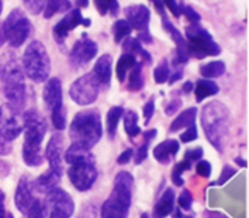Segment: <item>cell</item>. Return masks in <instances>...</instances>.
<instances>
[{
  "mask_svg": "<svg viewBox=\"0 0 249 218\" xmlns=\"http://www.w3.org/2000/svg\"><path fill=\"white\" fill-rule=\"evenodd\" d=\"M192 167L191 162H188V160H181L179 163H177L174 169H173V172H171V180L173 182L176 184L177 187H182L183 185V178H182V173L185 170H189Z\"/></svg>",
  "mask_w": 249,
  "mask_h": 218,
  "instance_id": "cell-33",
  "label": "cell"
},
{
  "mask_svg": "<svg viewBox=\"0 0 249 218\" xmlns=\"http://www.w3.org/2000/svg\"><path fill=\"white\" fill-rule=\"evenodd\" d=\"M235 175V169H233L231 166H229V165H226V166L223 167V170H222V173H220V177L219 180L216 182H213L211 185H223V184H226L233 176Z\"/></svg>",
  "mask_w": 249,
  "mask_h": 218,
  "instance_id": "cell-38",
  "label": "cell"
},
{
  "mask_svg": "<svg viewBox=\"0 0 249 218\" xmlns=\"http://www.w3.org/2000/svg\"><path fill=\"white\" fill-rule=\"evenodd\" d=\"M13 150V144L11 143H4L0 141V155H8Z\"/></svg>",
  "mask_w": 249,
  "mask_h": 218,
  "instance_id": "cell-51",
  "label": "cell"
},
{
  "mask_svg": "<svg viewBox=\"0 0 249 218\" xmlns=\"http://www.w3.org/2000/svg\"><path fill=\"white\" fill-rule=\"evenodd\" d=\"M182 107V100L181 99H174V100H171L169 106L166 107V114L167 116H173V114H176L178 110Z\"/></svg>",
  "mask_w": 249,
  "mask_h": 218,
  "instance_id": "cell-47",
  "label": "cell"
},
{
  "mask_svg": "<svg viewBox=\"0 0 249 218\" xmlns=\"http://www.w3.org/2000/svg\"><path fill=\"white\" fill-rule=\"evenodd\" d=\"M183 73H182V69H177L176 72L173 73V74H171V76H170L169 77V84L170 85H171V84H174V82H176V81H178V80H181V79H182L183 76H182Z\"/></svg>",
  "mask_w": 249,
  "mask_h": 218,
  "instance_id": "cell-50",
  "label": "cell"
},
{
  "mask_svg": "<svg viewBox=\"0 0 249 218\" xmlns=\"http://www.w3.org/2000/svg\"><path fill=\"white\" fill-rule=\"evenodd\" d=\"M182 14L188 18V21L192 22V25H197L198 22H200V20H201L200 14H198L195 8L189 7V6H185V4H183L182 7Z\"/></svg>",
  "mask_w": 249,
  "mask_h": 218,
  "instance_id": "cell-41",
  "label": "cell"
},
{
  "mask_svg": "<svg viewBox=\"0 0 249 218\" xmlns=\"http://www.w3.org/2000/svg\"><path fill=\"white\" fill-rule=\"evenodd\" d=\"M45 106L51 111V121L55 129L63 131L66 128V110L63 107V91L62 81L53 77L47 81L44 87Z\"/></svg>",
  "mask_w": 249,
  "mask_h": 218,
  "instance_id": "cell-9",
  "label": "cell"
},
{
  "mask_svg": "<svg viewBox=\"0 0 249 218\" xmlns=\"http://www.w3.org/2000/svg\"><path fill=\"white\" fill-rule=\"evenodd\" d=\"M97 44L87 37V35H84L82 40H78L77 43L74 44L71 54H70V62L71 65L75 67H81L89 63L92 59L97 55Z\"/></svg>",
  "mask_w": 249,
  "mask_h": 218,
  "instance_id": "cell-15",
  "label": "cell"
},
{
  "mask_svg": "<svg viewBox=\"0 0 249 218\" xmlns=\"http://www.w3.org/2000/svg\"><path fill=\"white\" fill-rule=\"evenodd\" d=\"M144 87V76H142V63L137 62L136 65L133 66V69L130 70L129 79H127V89L130 92H137L141 88Z\"/></svg>",
  "mask_w": 249,
  "mask_h": 218,
  "instance_id": "cell-28",
  "label": "cell"
},
{
  "mask_svg": "<svg viewBox=\"0 0 249 218\" xmlns=\"http://www.w3.org/2000/svg\"><path fill=\"white\" fill-rule=\"evenodd\" d=\"M103 136L102 117L95 109H87L75 114L70 125L71 145L90 151Z\"/></svg>",
  "mask_w": 249,
  "mask_h": 218,
  "instance_id": "cell-4",
  "label": "cell"
},
{
  "mask_svg": "<svg viewBox=\"0 0 249 218\" xmlns=\"http://www.w3.org/2000/svg\"><path fill=\"white\" fill-rule=\"evenodd\" d=\"M60 178H62V173L60 172L48 169L45 173H43V175L37 178L36 181L33 182V187L38 189L40 192L48 194L51 189L56 188V185L60 181Z\"/></svg>",
  "mask_w": 249,
  "mask_h": 218,
  "instance_id": "cell-22",
  "label": "cell"
},
{
  "mask_svg": "<svg viewBox=\"0 0 249 218\" xmlns=\"http://www.w3.org/2000/svg\"><path fill=\"white\" fill-rule=\"evenodd\" d=\"M136 63H137V59L130 54H124L119 58V60L117 62V79L119 82H124L127 72H130Z\"/></svg>",
  "mask_w": 249,
  "mask_h": 218,
  "instance_id": "cell-29",
  "label": "cell"
},
{
  "mask_svg": "<svg viewBox=\"0 0 249 218\" xmlns=\"http://www.w3.org/2000/svg\"><path fill=\"white\" fill-rule=\"evenodd\" d=\"M149 143H151V141H147V140H144V144L141 145V147L139 148V151L136 153V158H134V162H136V165H140V163H142L144 160L147 159L148 147H149Z\"/></svg>",
  "mask_w": 249,
  "mask_h": 218,
  "instance_id": "cell-43",
  "label": "cell"
},
{
  "mask_svg": "<svg viewBox=\"0 0 249 218\" xmlns=\"http://www.w3.org/2000/svg\"><path fill=\"white\" fill-rule=\"evenodd\" d=\"M78 25H84V26H90V20L89 18H84L81 14L80 8H74L69 14H66L60 21L55 25L53 28V36L56 39L59 44L65 43L66 37L69 33L73 29H75Z\"/></svg>",
  "mask_w": 249,
  "mask_h": 218,
  "instance_id": "cell-14",
  "label": "cell"
},
{
  "mask_svg": "<svg viewBox=\"0 0 249 218\" xmlns=\"http://www.w3.org/2000/svg\"><path fill=\"white\" fill-rule=\"evenodd\" d=\"M97 11L102 15L110 13L111 15H117L119 11V3L118 1H95Z\"/></svg>",
  "mask_w": 249,
  "mask_h": 218,
  "instance_id": "cell-35",
  "label": "cell"
},
{
  "mask_svg": "<svg viewBox=\"0 0 249 218\" xmlns=\"http://www.w3.org/2000/svg\"><path fill=\"white\" fill-rule=\"evenodd\" d=\"M75 4L80 6V7H88L89 1H75Z\"/></svg>",
  "mask_w": 249,
  "mask_h": 218,
  "instance_id": "cell-57",
  "label": "cell"
},
{
  "mask_svg": "<svg viewBox=\"0 0 249 218\" xmlns=\"http://www.w3.org/2000/svg\"><path fill=\"white\" fill-rule=\"evenodd\" d=\"M45 210H48L50 218H70L74 213L73 198L65 189H51L45 198Z\"/></svg>",
  "mask_w": 249,
  "mask_h": 218,
  "instance_id": "cell-12",
  "label": "cell"
},
{
  "mask_svg": "<svg viewBox=\"0 0 249 218\" xmlns=\"http://www.w3.org/2000/svg\"><path fill=\"white\" fill-rule=\"evenodd\" d=\"M4 200H6V197H4V192L0 189V218H6L7 217V211H6V206H4Z\"/></svg>",
  "mask_w": 249,
  "mask_h": 218,
  "instance_id": "cell-49",
  "label": "cell"
},
{
  "mask_svg": "<svg viewBox=\"0 0 249 218\" xmlns=\"http://www.w3.org/2000/svg\"><path fill=\"white\" fill-rule=\"evenodd\" d=\"M133 176L129 172H119L114 180V188L108 199L103 203L100 218H127L132 206Z\"/></svg>",
  "mask_w": 249,
  "mask_h": 218,
  "instance_id": "cell-5",
  "label": "cell"
},
{
  "mask_svg": "<svg viewBox=\"0 0 249 218\" xmlns=\"http://www.w3.org/2000/svg\"><path fill=\"white\" fill-rule=\"evenodd\" d=\"M8 173H10V166L7 165V162L0 160V176L4 177V176H8Z\"/></svg>",
  "mask_w": 249,
  "mask_h": 218,
  "instance_id": "cell-52",
  "label": "cell"
},
{
  "mask_svg": "<svg viewBox=\"0 0 249 218\" xmlns=\"http://www.w3.org/2000/svg\"><path fill=\"white\" fill-rule=\"evenodd\" d=\"M226 72V65L222 60H215V62H208L200 66V73L204 77V80L208 79H216L223 76Z\"/></svg>",
  "mask_w": 249,
  "mask_h": 218,
  "instance_id": "cell-27",
  "label": "cell"
},
{
  "mask_svg": "<svg viewBox=\"0 0 249 218\" xmlns=\"http://www.w3.org/2000/svg\"><path fill=\"white\" fill-rule=\"evenodd\" d=\"M124 131L127 133L129 138H136L137 135H140V129L139 126V116L133 111V110H127V113L124 114Z\"/></svg>",
  "mask_w": 249,
  "mask_h": 218,
  "instance_id": "cell-30",
  "label": "cell"
},
{
  "mask_svg": "<svg viewBox=\"0 0 249 218\" xmlns=\"http://www.w3.org/2000/svg\"><path fill=\"white\" fill-rule=\"evenodd\" d=\"M174 200H176L174 191L171 188H167L155 204V216L158 218H166L167 216H170L174 210Z\"/></svg>",
  "mask_w": 249,
  "mask_h": 218,
  "instance_id": "cell-23",
  "label": "cell"
},
{
  "mask_svg": "<svg viewBox=\"0 0 249 218\" xmlns=\"http://www.w3.org/2000/svg\"><path fill=\"white\" fill-rule=\"evenodd\" d=\"M154 77L156 84H164V82H167L170 77V66L167 59H163L160 65L155 69Z\"/></svg>",
  "mask_w": 249,
  "mask_h": 218,
  "instance_id": "cell-34",
  "label": "cell"
},
{
  "mask_svg": "<svg viewBox=\"0 0 249 218\" xmlns=\"http://www.w3.org/2000/svg\"><path fill=\"white\" fill-rule=\"evenodd\" d=\"M71 8V3L67 1V0H52V1H47L45 3V8H44V17L47 20L52 18L55 14L58 13H63V11H67Z\"/></svg>",
  "mask_w": 249,
  "mask_h": 218,
  "instance_id": "cell-31",
  "label": "cell"
},
{
  "mask_svg": "<svg viewBox=\"0 0 249 218\" xmlns=\"http://www.w3.org/2000/svg\"><path fill=\"white\" fill-rule=\"evenodd\" d=\"M65 159L70 165L69 178L73 182L75 189L84 192L92 188L97 178L96 159L92 153L82 150L80 147L70 145L66 151Z\"/></svg>",
  "mask_w": 249,
  "mask_h": 218,
  "instance_id": "cell-3",
  "label": "cell"
},
{
  "mask_svg": "<svg viewBox=\"0 0 249 218\" xmlns=\"http://www.w3.org/2000/svg\"><path fill=\"white\" fill-rule=\"evenodd\" d=\"M124 14L127 18V23L130 25L132 29L139 30L140 33L149 32V20H151V13L144 4H137V6H130L124 10Z\"/></svg>",
  "mask_w": 249,
  "mask_h": 218,
  "instance_id": "cell-16",
  "label": "cell"
},
{
  "mask_svg": "<svg viewBox=\"0 0 249 218\" xmlns=\"http://www.w3.org/2000/svg\"><path fill=\"white\" fill-rule=\"evenodd\" d=\"M198 136L197 133V126H196V124L191 125L189 128H186V131L183 132L182 135L179 136V139H181V141L182 143H191V141H193V140H196Z\"/></svg>",
  "mask_w": 249,
  "mask_h": 218,
  "instance_id": "cell-39",
  "label": "cell"
},
{
  "mask_svg": "<svg viewBox=\"0 0 249 218\" xmlns=\"http://www.w3.org/2000/svg\"><path fill=\"white\" fill-rule=\"evenodd\" d=\"M203 148L201 147H196V148H192V150H188L185 153V160L188 162H195V160H198L201 157H203Z\"/></svg>",
  "mask_w": 249,
  "mask_h": 218,
  "instance_id": "cell-44",
  "label": "cell"
},
{
  "mask_svg": "<svg viewBox=\"0 0 249 218\" xmlns=\"http://www.w3.org/2000/svg\"><path fill=\"white\" fill-rule=\"evenodd\" d=\"M192 202H193V197L192 194L185 189L182 194L179 195V199H178V203H179V210H189L192 206Z\"/></svg>",
  "mask_w": 249,
  "mask_h": 218,
  "instance_id": "cell-40",
  "label": "cell"
},
{
  "mask_svg": "<svg viewBox=\"0 0 249 218\" xmlns=\"http://www.w3.org/2000/svg\"><path fill=\"white\" fill-rule=\"evenodd\" d=\"M124 110L121 106H114L108 110L107 113V133H108V138L114 139L117 135L118 124L121 121V118L124 117Z\"/></svg>",
  "mask_w": 249,
  "mask_h": 218,
  "instance_id": "cell-26",
  "label": "cell"
},
{
  "mask_svg": "<svg viewBox=\"0 0 249 218\" xmlns=\"http://www.w3.org/2000/svg\"><path fill=\"white\" fill-rule=\"evenodd\" d=\"M23 131L22 125L18 119V113L10 104L0 106V141L11 143Z\"/></svg>",
  "mask_w": 249,
  "mask_h": 218,
  "instance_id": "cell-13",
  "label": "cell"
},
{
  "mask_svg": "<svg viewBox=\"0 0 249 218\" xmlns=\"http://www.w3.org/2000/svg\"><path fill=\"white\" fill-rule=\"evenodd\" d=\"M45 3L47 1H43V0H26V1H23V6L28 8V11L32 13V14H40L41 11H44L45 8Z\"/></svg>",
  "mask_w": 249,
  "mask_h": 218,
  "instance_id": "cell-37",
  "label": "cell"
},
{
  "mask_svg": "<svg viewBox=\"0 0 249 218\" xmlns=\"http://www.w3.org/2000/svg\"><path fill=\"white\" fill-rule=\"evenodd\" d=\"M0 81L8 104L19 113L26 103V84L23 67L13 50L4 51L0 57Z\"/></svg>",
  "mask_w": 249,
  "mask_h": 218,
  "instance_id": "cell-1",
  "label": "cell"
},
{
  "mask_svg": "<svg viewBox=\"0 0 249 218\" xmlns=\"http://www.w3.org/2000/svg\"><path fill=\"white\" fill-rule=\"evenodd\" d=\"M4 37L11 47H21L32 33V23L22 10L14 8L3 22Z\"/></svg>",
  "mask_w": 249,
  "mask_h": 218,
  "instance_id": "cell-10",
  "label": "cell"
},
{
  "mask_svg": "<svg viewBox=\"0 0 249 218\" xmlns=\"http://www.w3.org/2000/svg\"><path fill=\"white\" fill-rule=\"evenodd\" d=\"M25 74L35 82H44L51 74V59L41 41H32L26 47L22 58Z\"/></svg>",
  "mask_w": 249,
  "mask_h": 218,
  "instance_id": "cell-7",
  "label": "cell"
},
{
  "mask_svg": "<svg viewBox=\"0 0 249 218\" xmlns=\"http://www.w3.org/2000/svg\"><path fill=\"white\" fill-rule=\"evenodd\" d=\"M100 84L96 80L93 73H87L85 76L75 80L70 87V98L71 100L80 106H89L95 102L100 92Z\"/></svg>",
  "mask_w": 249,
  "mask_h": 218,
  "instance_id": "cell-11",
  "label": "cell"
},
{
  "mask_svg": "<svg viewBox=\"0 0 249 218\" xmlns=\"http://www.w3.org/2000/svg\"><path fill=\"white\" fill-rule=\"evenodd\" d=\"M6 43V37H4V32H3V23L0 22V47Z\"/></svg>",
  "mask_w": 249,
  "mask_h": 218,
  "instance_id": "cell-55",
  "label": "cell"
},
{
  "mask_svg": "<svg viewBox=\"0 0 249 218\" xmlns=\"http://www.w3.org/2000/svg\"><path fill=\"white\" fill-rule=\"evenodd\" d=\"M234 160H235V163H238V165H240L241 167L247 166V162H245L244 159H241V158H235Z\"/></svg>",
  "mask_w": 249,
  "mask_h": 218,
  "instance_id": "cell-56",
  "label": "cell"
},
{
  "mask_svg": "<svg viewBox=\"0 0 249 218\" xmlns=\"http://www.w3.org/2000/svg\"><path fill=\"white\" fill-rule=\"evenodd\" d=\"M156 136V129H149L144 133V140H147V141H151L152 139Z\"/></svg>",
  "mask_w": 249,
  "mask_h": 218,
  "instance_id": "cell-54",
  "label": "cell"
},
{
  "mask_svg": "<svg viewBox=\"0 0 249 218\" xmlns=\"http://www.w3.org/2000/svg\"><path fill=\"white\" fill-rule=\"evenodd\" d=\"M112 32H114V41L117 44L122 43L124 39L130 36L132 33V28L130 25L126 22V20H118L114 25H112Z\"/></svg>",
  "mask_w": 249,
  "mask_h": 218,
  "instance_id": "cell-32",
  "label": "cell"
},
{
  "mask_svg": "<svg viewBox=\"0 0 249 218\" xmlns=\"http://www.w3.org/2000/svg\"><path fill=\"white\" fill-rule=\"evenodd\" d=\"M122 48H124V54H130V55H133L136 59L140 58V62H141V63H149V65L152 63V57H151V54L142 48V45H141V43H140L137 39H134V37H127L124 41Z\"/></svg>",
  "mask_w": 249,
  "mask_h": 218,
  "instance_id": "cell-21",
  "label": "cell"
},
{
  "mask_svg": "<svg viewBox=\"0 0 249 218\" xmlns=\"http://www.w3.org/2000/svg\"><path fill=\"white\" fill-rule=\"evenodd\" d=\"M185 3L182 1H169V3H164V6H167L171 11V14L174 15L176 18H179V15L182 14V7Z\"/></svg>",
  "mask_w": 249,
  "mask_h": 218,
  "instance_id": "cell-46",
  "label": "cell"
},
{
  "mask_svg": "<svg viewBox=\"0 0 249 218\" xmlns=\"http://www.w3.org/2000/svg\"><path fill=\"white\" fill-rule=\"evenodd\" d=\"M133 154H134V151H133L132 148H127V150H124V153L118 157L117 162L119 163V165H126V163H129V160L133 158Z\"/></svg>",
  "mask_w": 249,
  "mask_h": 218,
  "instance_id": "cell-48",
  "label": "cell"
},
{
  "mask_svg": "<svg viewBox=\"0 0 249 218\" xmlns=\"http://www.w3.org/2000/svg\"><path fill=\"white\" fill-rule=\"evenodd\" d=\"M1 11H3V1H0V14H1Z\"/></svg>",
  "mask_w": 249,
  "mask_h": 218,
  "instance_id": "cell-58",
  "label": "cell"
},
{
  "mask_svg": "<svg viewBox=\"0 0 249 218\" xmlns=\"http://www.w3.org/2000/svg\"><path fill=\"white\" fill-rule=\"evenodd\" d=\"M193 82H191V81H186L185 84H183V87H182V92L183 94H191L192 91H193Z\"/></svg>",
  "mask_w": 249,
  "mask_h": 218,
  "instance_id": "cell-53",
  "label": "cell"
},
{
  "mask_svg": "<svg viewBox=\"0 0 249 218\" xmlns=\"http://www.w3.org/2000/svg\"><path fill=\"white\" fill-rule=\"evenodd\" d=\"M62 153H63V136L60 133H55L47 144L45 158L50 162V169L60 173H63Z\"/></svg>",
  "mask_w": 249,
  "mask_h": 218,
  "instance_id": "cell-18",
  "label": "cell"
},
{
  "mask_svg": "<svg viewBox=\"0 0 249 218\" xmlns=\"http://www.w3.org/2000/svg\"><path fill=\"white\" fill-rule=\"evenodd\" d=\"M93 76L99 81L100 87L108 88L111 84V73H112V57L110 54H104L96 60L93 66Z\"/></svg>",
  "mask_w": 249,
  "mask_h": 218,
  "instance_id": "cell-19",
  "label": "cell"
},
{
  "mask_svg": "<svg viewBox=\"0 0 249 218\" xmlns=\"http://www.w3.org/2000/svg\"><path fill=\"white\" fill-rule=\"evenodd\" d=\"M141 218H145V217H144V214H142V216H141Z\"/></svg>",
  "mask_w": 249,
  "mask_h": 218,
  "instance_id": "cell-60",
  "label": "cell"
},
{
  "mask_svg": "<svg viewBox=\"0 0 249 218\" xmlns=\"http://www.w3.org/2000/svg\"><path fill=\"white\" fill-rule=\"evenodd\" d=\"M6 218H14V216H13V214H11V213H8L7 214V217Z\"/></svg>",
  "mask_w": 249,
  "mask_h": 218,
  "instance_id": "cell-59",
  "label": "cell"
},
{
  "mask_svg": "<svg viewBox=\"0 0 249 218\" xmlns=\"http://www.w3.org/2000/svg\"><path fill=\"white\" fill-rule=\"evenodd\" d=\"M178 151H179V143L177 140H173V139L164 140L154 148V157L158 162L167 165L170 163V160L176 157Z\"/></svg>",
  "mask_w": 249,
  "mask_h": 218,
  "instance_id": "cell-20",
  "label": "cell"
},
{
  "mask_svg": "<svg viewBox=\"0 0 249 218\" xmlns=\"http://www.w3.org/2000/svg\"><path fill=\"white\" fill-rule=\"evenodd\" d=\"M33 189H35V187H33V182L30 181L29 177H26V176L21 177L17 191H15V206L22 214L28 213L29 207L35 200Z\"/></svg>",
  "mask_w": 249,
  "mask_h": 218,
  "instance_id": "cell-17",
  "label": "cell"
},
{
  "mask_svg": "<svg viewBox=\"0 0 249 218\" xmlns=\"http://www.w3.org/2000/svg\"><path fill=\"white\" fill-rule=\"evenodd\" d=\"M219 92V87L218 84H215L211 80H198L195 85V95H196V100L198 103L203 102L205 98H210V96H215V95Z\"/></svg>",
  "mask_w": 249,
  "mask_h": 218,
  "instance_id": "cell-25",
  "label": "cell"
},
{
  "mask_svg": "<svg viewBox=\"0 0 249 218\" xmlns=\"http://www.w3.org/2000/svg\"><path fill=\"white\" fill-rule=\"evenodd\" d=\"M155 113V99L151 98L147 102V104L144 106V118H145V125L149 124V121L152 119Z\"/></svg>",
  "mask_w": 249,
  "mask_h": 218,
  "instance_id": "cell-45",
  "label": "cell"
},
{
  "mask_svg": "<svg viewBox=\"0 0 249 218\" xmlns=\"http://www.w3.org/2000/svg\"><path fill=\"white\" fill-rule=\"evenodd\" d=\"M196 172H197L198 176L204 177V178H208L211 176V172H213V167H211V163L208 160H200L196 166Z\"/></svg>",
  "mask_w": 249,
  "mask_h": 218,
  "instance_id": "cell-42",
  "label": "cell"
},
{
  "mask_svg": "<svg viewBox=\"0 0 249 218\" xmlns=\"http://www.w3.org/2000/svg\"><path fill=\"white\" fill-rule=\"evenodd\" d=\"M201 124L210 143L222 153L230 129V117L227 107L219 102L208 103L203 109Z\"/></svg>",
  "mask_w": 249,
  "mask_h": 218,
  "instance_id": "cell-6",
  "label": "cell"
},
{
  "mask_svg": "<svg viewBox=\"0 0 249 218\" xmlns=\"http://www.w3.org/2000/svg\"><path fill=\"white\" fill-rule=\"evenodd\" d=\"M23 131H25V141H23L22 158L28 166L36 167L43 163V153L41 144L47 133V122L44 117L36 110H28L23 114Z\"/></svg>",
  "mask_w": 249,
  "mask_h": 218,
  "instance_id": "cell-2",
  "label": "cell"
},
{
  "mask_svg": "<svg viewBox=\"0 0 249 218\" xmlns=\"http://www.w3.org/2000/svg\"><path fill=\"white\" fill-rule=\"evenodd\" d=\"M186 51L189 57L203 59L207 57H216L220 54V47L213 39L208 30L200 25H191L186 29Z\"/></svg>",
  "mask_w": 249,
  "mask_h": 218,
  "instance_id": "cell-8",
  "label": "cell"
},
{
  "mask_svg": "<svg viewBox=\"0 0 249 218\" xmlns=\"http://www.w3.org/2000/svg\"><path fill=\"white\" fill-rule=\"evenodd\" d=\"M196 116H197V109L196 107L186 109L173 121V124L170 125V131L178 132L181 131L182 128H189L191 125L196 124Z\"/></svg>",
  "mask_w": 249,
  "mask_h": 218,
  "instance_id": "cell-24",
  "label": "cell"
},
{
  "mask_svg": "<svg viewBox=\"0 0 249 218\" xmlns=\"http://www.w3.org/2000/svg\"><path fill=\"white\" fill-rule=\"evenodd\" d=\"M26 216L28 218H45V207L43 202H40L38 199H35L26 213Z\"/></svg>",
  "mask_w": 249,
  "mask_h": 218,
  "instance_id": "cell-36",
  "label": "cell"
}]
</instances>
